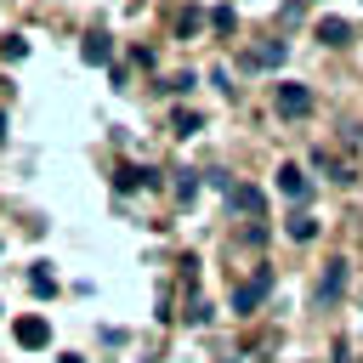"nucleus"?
<instances>
[{"label": "nucleus", "instance_id": "obj_1", "mask_svg": "<svg viewBox=\"0 0 363 363\" xmlns=\"http://www.w3.org/2000/svg\"><path fill=\"white\" fill-rule=\"evenodd\" d=\"M272 108H278V119H301V113H312V91H306L301 79H278Z\"/></svg>", "mask_w": 363, "mask_h": 363}, {"label": "nucleus", "instance_id": "obj_2", "mask_svg": "<svg viewBox=\"0 0 363 363\" xmlns=\"http://www.w3.org/2000/svg\"><path fill=\"white\" fill-rule=\"evenodd\" d=\"M267 289H272V267H255V272L233 289V312H255V306L267 301Z\"/></svg>", "mask_w": 363, "mask_h": 363}, {"label": "nucleus", "instance_id": "obj_3", "mask_svg": "<svg viewBox=\"0 0 363 363\" xmlns=\"http://www.w3.org/2000/svg\"><path fill=\"white\" fill-rule=\"evenodd\" d=\"M11 335H17V346H28V352H40V346H51V323H45L40 312H28V318H17V323H11Z\"/></svg>", "mask_w": 363, "mask_h": 363}, {"label": "nucleus", "instance_id": "obj_4", "mask_svg": "<svg viewBox=\"0 0 363 363\" xmlns=\"http://www.w3.org/2000/svg\"><path fill=\"white\" fill-rule=\"evenodd\" d=\"M227 204H233L238 216H250V221H261V216H267V199H261V187H244V182H233Z\"/></svg>", "mask_w": 363, "mask_h": 363}, {"label": "nucleus", "instance_id": "obj_5", "mask_svg": "<svg viewBox=\"0 0 363 363\" xmlns=\"http://www.w3.org/2000/svg\"><path fill=\"white\" fill-rule=\"evenodd\" d=\"M79 57L96 68V62H113V34H102V28H91L85 34V45H79Z\"/></svg>", "mask_w": 363, "mask_h": 363}, {"label": "nucleus", "instance_id": "obj_6", "mask_svg": "<svg viewBox=\"0 0 363 363\" xmlns=\"http://www.w3.org/2000/svg\"><path fill=\"white\" fill-rule=\"evenodd\" d=\"M284 51H289L284 40H267V45H250V51H244V68H278V62H284Z\"/></svg>", "mask_w": 363, "mask_h": 363}, {"label": "nucleus", "instance_id": "obj_7", "mask_svg": "<svg viewBox=\"0 0 363 363\" xmlns=\"http://www.w3.org/2000/svg\"><path fill=\"white\" fill-rule=\"evenodd\" d=\"M340 295H346V261H329L318 278V301H340Z\"/></svg>", "mask_w": 363, "mask_h": 363}, {"label": "nucleus", "instance_id": "obj_8", "mask_svg": "<svg viewBox=\"0 0 363 363\" xmlns=\"http://www.w3.org/2000/svg\"><path fill=\"white\" fill-rule=\"evenodd\" d=\"M153 182H159V176L142 170V164H119V170H113V187H119V193H136V187H153Z\"/></svg>", "mask_w": 363, "mask_h": 363}, {"label": "nucleus", "instance_id": "obj_9", "mask_svg": "<svg viewBox=\"0 0 363 363\" xmlns=\"http://www.w3.org/2000/svg\"><path fill=\"white\" fill-rule=\"evenodd\" d=\"M306 187H312V182H306L301 164H278V193H284V199H306Z\"/></svg>", "mask_w": 363, "mask_h": 363}, {"label": "nucleus", "instance_id": "obj_10", "mask_svg": "<svg viewBox=\"0 0 363 363\" xmlns=\"http://www.w3.org/2000/svg\"><path fill=\"white\" fill-rule=\"evenodd\" d=\"M318 40H323V45H346V40H352V23H346V17H318Z\"/></svg>", "mask_w": 363, "mask_h": 363}, {"label": "nucleus", "instance_id": "obj_11", "mask_svg": "<svg viewBox=\"0 0 363 363\" xmlns=\"http://www.w3.org/2000/svg\"><path fill=\"white\" fill-rule=\"evenodd\" d=\"M284 233H289V238H295V244H312V238H318V221H312V216H306V210H295V216H289V221H284Z\"/></svg>", "mask_w": 363, "mask_h": 363}, {"label": "nucleus", "instance_id": "obj_12", "mask_svg": "<svg viewBox=\"0 0 363 363\" xmlns=\"http://www.w3.org/2000/svg\"><path fill=\"white\" fill-rule=\"evenodd\" d=\"M204 23H210V17H204L199 6H182V11H176V34H182V40H193V34L204 28Z\"/></svg>", "mask_w": 363, "mask_h": 363}, {"label": "nucleus", "instance_id": "obj_13", "mask_svg": "<svg viewBox=\"0 0 363 363\" xmlns=\"http://www.w3.org/2000/svg\"><path fill=\"white\" fill-rule=\"evenodd\" d=\"M28 289H34V295H57V278H51L45 267H28Z\"/></svg>", "mask_w": 363, "mask_h": 363}, {"label": "nucleus", "instance_id": "obj_14", "mask_svg": "<svg viewBox=\"0 0 363 363\" xmlns=\"http://www.w3.org/2000/svg\"><path fill=\"white\" fill-rule=\"evenodd\" d=\"M0 51H6V62H23V57H28V40H23V34H6Z\"/></svg>", "mask_w": 363, "mask_h": 363}, {"label": "nucleus", "instance_id": "obj_15", "mask_svg": "<svg viewBox=\"0 0 363 363\" xmlns=\"http://www.w3.org/2000/svg\"><path fill=\"white\" fill-rule=\"evenodd\" d=\"M199 125H204V119H199V113H193V108H182V113H176V119H170V130H176V136H193V130H199Z\"/></svg>", "mask_w": 363, "mask_h": 363}, {"label": "nucleus", "instance_id": "obj_16", "mask_svg": "<svg viewBox=\"0 0 363 363\" xmlns=\"http://www.w3.org/2000/svg\"><path fill=\"white\" fill-rule=\"evenodd\" d=\"M233 23H238L233 6H216V11H210V28H216V34H233Z\"/></svg>", "mask_w": 363, "mask_h": 363}, {"label": "nucleus", "instance_id": "obj_17", "mask_svg": "<svg viewBox=\"0 0 363 363\" xmlns=\"http://www.w3.org/2000/svg\"><path fill=\"white\" fill-rule=\"evenodd\" d=\"M193 193H199V170H182V176H176V199H182V204H187V199H193Z\"/></svg>", "mask_w": 363, "mask_h": 363}, {"label": "nucleus", "instance_id": "obj_18", "mask_svg": "<svg viewBox=\"0 0 363 363\" xmlns=\"http://www.w3.org/2000/svg\"><path fill=\"white\" fill-rule=\"evenodd\" d=\"M193 85H199L193 74H170V79H164V91H170V96H182V91H193Z\"/></svg>", "mask_w": 363, "mask_h": 363}, {"label": "nucleus", "instance_id": "obj_19", "mask_svg": "<svg viewBox=\"0 0 363 363\" xmlns=\"http://www.w3.org/2000/svg\"><path fill=\"white\" fill-rule=\"evenodd\" d=\"M182 318H187V323H204V318H210V306H204V301H199V295H193V301H187V312H182Z\"/></svg>", "mask_w": 363, "mask_h": 363}, {"label": "nucleus", "instance_id": "obj_20", "mask_svg": "<svg viewBox=\"0 0 363 363\" xmlns=\"http://www.w3.org/2000/svg\"><path fill=\"white\" fill-rule=\"evenodd\" d=\"M57 363H85V357H79V352H62V357H57Z\"/></svg>", "mask_w": 363, "mask_h": 363}, {"label": "nucleus", "instance_id": "obj_21", "mask_svg": "<svg viewBox=\"0 0 363 363\" xmlns=\"http://www.w3.org/2000/svg\"><path fill=\"white\" fill-rule=\"evenodd\" d=\"M0 142H6V113H0Z\"/></svg>", "mask_w": 363, "mask_h": 363}]
</instances>
